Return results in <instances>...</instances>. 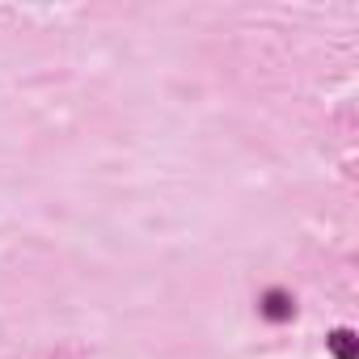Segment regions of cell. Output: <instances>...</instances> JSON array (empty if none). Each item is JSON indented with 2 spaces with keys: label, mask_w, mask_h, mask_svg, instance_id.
Returning <instances> with one entry per match:
<instances>
[{
  "label": "cell",
  "mask_w": 359,
  "mask_h": 359,
  "mask_svg": "<svg viewBox=\"0 0 359 359\" xmlns=\"http://www.w3.org/2000/svg\"><path fill=\"white\" fill-rule=\"evenodd\" d=\"M330 346H334L338 359H359V342H355L351 330H334V334H330Z\"/></svg>",
  "instance_id": "cell-1"
},
{
  "label": "cell",
  "mask_w": 359,
  "mask_h": 359,
  "mask_svg": "<svg viewBox=\"0 0 359 359\" xmlns=\"http://www.w3.org/2000/svg\"><path fill=\"white\" fill-rule=\"evenodd\" d=\"M266 313H271V317H287V313H292V309H287V296L271 292V300H266Z\"/></svg>",
  "instance_id": "cell-2"
}]
</instances>
